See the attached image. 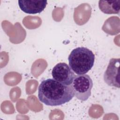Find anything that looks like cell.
<instances>
[{"mask_svg": "<svg viewBox=\"0 0 120 120\" xmlns=\"http://www.w3.org/2000/svg\"><path fill=\"white\" fill-rule=\"evenodd\" d=\"M74 96L71 85H65L54 79L43 80L38 89V99L46 105H62L69 102Z\"/></svg>", "mask_w": 120, "mask_h": 120, "instance_id": "cell-1", "label": "cell"}, {"mask_svg": "<svg viewBox=\"0 0 120 120\" xmlns=\"http://www.w3.org/2000/svg\"><path fill=\"white\" fill-rule=\"evenodd\" d=\"M69 65L77 75L88 73L93 67L95 55L87 48L79 47L73 49L68 57Z\"/></svg>", "mask_w": 120, "mask_h": 120, "instance_id": "cell-2", "label": "cell"}, {"mask_svg": "<svg viewBox=\"0 0 120 120\" xmlns=\"http://www.w3.org/2000/svg\"><path fill=\"white\" fill-rule=\"evenodd\" d=\"M74 96L82 101H86L90 96L93 81L87 74L75 75L72 84Z\"/></svg>", "mask_w": 120, "mask_h": 120, "instance_id": "cell-3", "label": "cell"}, {"mask_svg": "<svg viewBox=\"0 0 120 120\" xmlns=\"http://www.w3.org/2000/svg\"><path fill=\"white\" fill-rule=\"evenodd\" d=\"M52 75L54 80L67 85H70L75 76L70 67L64 62L59 63L53 68Z\"/></svg>", "mask_w": 120, "mask_h": 120, "instance_id": "cell-4", "label": "cell"}, {"mask_svg": "<svg viewBox=\"0 0 120 120\" xmlns=\"http://www.w3.org/2000/svg\"><path fill=\"white\" fill-rule=\"evenodd\" d=\"M120 58L110 59L104 74V80L108 85L120 88Z\"/></svg>", "mask_w": 120, "mask_h": 120, "instance_id": "cell-5", "label": "cell"}, {"mask_svg": "<svg viewBox=\"0 0 120 120\" xmlns=\"http://www.w3.org/2000/svg\"><path fill=\"white\" fill-rule=\"evenodd\" d=\"M18 2L20 9L29 14L42 12L47 4V1L44 0H19Z\"/></svg>", "mask_w": 120, "mask_h": 120, "instance_id": "cell-6", "label": "cell"}, {"mask_svg": "<svg viewBox=\"0 0 120 120\" xmlns=\"http://www.w3.org/2000/svg\"><path fill=\"white\" fill-rule=\"evenodd\" d=\"M98 7L100 10L106 14H118L120 10V0L99 1Z\"/></svg>", "mask_w": 120, "mask_h": 120, "instance_id": "cell-7", "label": "cell"}]
</instances>
